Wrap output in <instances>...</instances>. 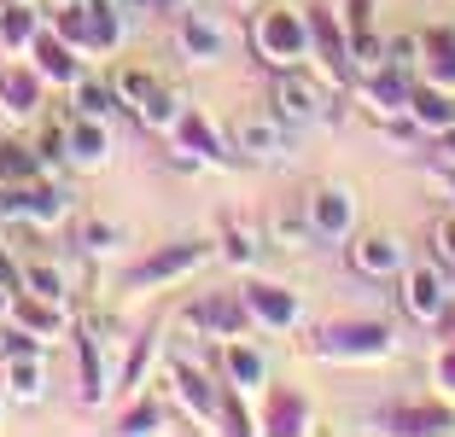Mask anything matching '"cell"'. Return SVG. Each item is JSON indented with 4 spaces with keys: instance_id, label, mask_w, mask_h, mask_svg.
I'll return each instance as SVG.
<instances>
[{
    "instance_id": "cell-1",
    "label": "cell",
    "mask_w": 455,
    "mask_h": 437,
    "mask_svg": "<svg viewBox=\"0 0 455 437\" xmlns=\"http://www.w3.org/2000/svg\"><path fill=\"white\" fill-rule=\"evenodd\" d=\"M391 350H397V327L374 321V315H339V321H322V327L309 332V356L339 362V368H374Z\"/></svg>"
},
{
    "instance_id": "cell-2",
    "label": "cell",
    "mask_w": 455,
    "mask_h": 437,
    "mask_svg": "<svg viewBox=\"0 0 455 437\" xmlns=\"http://www.w3.org/2000/svg\"><path fill=\"white\" fill-rule=\"evenodd\" d=\"M216 263V239H175V245H158L152 257L129 263L117 274V298H147L158 286H175V280H188L193 268Z\"/></svg>"
},
{
    "instance_id": "cell-3",
    "label": "cell",
    "mask_w": 455,
    "mask_h": 437,
    "mask_svg": "<svg viewBox=\"0 0 455 437\" xmlns=\"http://www.w3.org/2000/svg\"><path fill=\"white\" fill-rule=\"evenodd\" d=\"M251 53L263 70L309 65V18L292 12V6H263L251 18Z\"/></svg>"
},
{
    "instance_id": "cell-4",
    "label": "cell",
    "mask_w": 455,
    "mask_h": 437,
    "mask_svg": "<svg viewBox=\"0 0 455 437\" xmlns=\"http://www.w3.org/2000/svg\"><path fill=\"white\" fill-rule=\"evenodd\" d=\"M309 18V65L327 88H350L356 82V65H350V36H345V18H339L333 0H309L304 6Z\"/></svg>"
},
{
    "instance_id": "cell-5",
    "label": "cell",
    "mask_w": 455,
    "mask_h": 437,
    "mask_svg": "<svg viewBox=\"0 0 455 437\" xmlns=\"http://www.w3.org/2000/svg\"><path fill=\"white\" fill-rule=\"evenodd\" d=\"M164 140H170V152H175V163H181V170H228V163H234V140H228L222 134V123L216 117H204V111H181V117H175V129L164 134Z\"/></svg>"
},
{
    "instance_id": "cell-6",
    "label": "cell",
    "mask_w": 455,
    "mask_h": 437,
    "mask_svg": "<svg viewBox=\"0 0 455 437\" xmlns=\"http://www.w3.org/2000/svg\"><path fill=\"white\" fill-rule=\"evenodd\" d=\"M327 106H333V88H327L315 70L292 65V70H275V88H268V111L281 123H292V129H304V123H322Z\"/></svg>"
},
{
    "instance_id": "cell-7",
    "label": "cell",
    "mask_w": 455,
    "mask_h": 437,
    "mask_svg": "<svg viewBox=\"0 0 455 437\" xmlns=\"http://www.w3.org/2000/svg\"><path fill=\"white\" fill-rule=\"evenodd\" d=\"M164 379H170V397L193 414V425L216 432V414H222V385L211 379V368L175 350V356H164Z\"/></svg>"
},
{
    "instance_id": "cell-8",
    "label": "cell",
    "mask_w": 455,
    "mask_h": 437,
    "mask_svg": "<svg viewBox=\"0 0 455 437\" xmlns=\"http://www.w3.org/2000/svg\"><path fill=\"white\" fill-rule=\"evenodd\" d=\"M240 304L251 309V327H263V332H298V321H304V298L292 286H281V280H263V274L240 280Z\"/></svg>"
},
{
    "instance_id": "cell-9",
    "label": "cell",
    "mask_w": 455,
    "mask_h": 437,
    "mask_svg": "<svg viewBox=\"0 0 455 437\" xmlns=\"http://www.w3.org/2000/svg\"><path fill=\"white\" fill-rule=\"evenodd\" d=\"M70 211V199L59 193L47 175L36 181H18V187H0V222H29V227H59Z\"/></svg>"
},
{
    "instance_id": "cell-10",
    "label": "cell",
    "mask_w": 455,
    "mask_h": 437,
    "mask_svg": "<svg viewBox=\"0 0 455 437\" xmlns=\"http://www.w3.org/2000/svg\"><path fill=\"white\" fill-rule=\"evenodd\" d=\"M216 373H222V391H234V397H245V402H263V391H268V356L257 345H245V332L216 345Z\"/></svg>"
},
{
    "instance_id": "cell-11",
    "label": "cell",
    "mask_w": 455,
    "mask_h": 437,
    "mask_svg": "<svg viewBox=\"0 0 455 437\" xmlns=\"http://www.w3.org/2000/svg\"><path fill=\"white\" fill-rule=\"evenodd\" d=\"M350 88H356V106L368 111V117L386 123V117H403V111H409V93H415V70L374 65V70H362Z\"/></svg>"
},
{
    "instance_id": "cell-12",
    "label": "cell",
    "mask_w": 455,
    "mask_h": 437,
    "mask_svg": "<svg viewBox=\"0 0 455 437\" xmlns=\"http://www.w3.org/2000/svg\"><path fill=\"white\" fill-rule=\"evenodd\" d=\"M397 286H403V309H409V321H420V327L443 321V309H450V280H443L438 263H403Z\"/></svg>"
},
{
    "instance_id": "cell-13",
    "label": "cell",
    "mask_w": 455,
    "mask_h": 437,
    "mask_svg": "<svg viewBox=\"0 0 455 437\" xmlns=\"http://www.w3.org/2000/svg\"><path fill=\"white\" fill-rule=\"evenodd\" d=\"M24 65L36 70L41 82H53V88H76V82L88 76V70H82V53H76V47H70L65 36H59L53 24H41V36L29 41V53H24Z\"/></svg>"
},
{
    "instance_id": "cell-14",
    "label": "cell",
    "mask_w": 455,
    "mask_h": 437,
    "mask_svg": "<svg viewBox=\"0 0 455 437\" xmlns=\"http://www.w3.org/2000/svg\"><path fill=\"white\" fill-rule=\"evenodd\" d=\"M304 222L315 239H350L356 234V193L339 187V181H322L304 204Z\"/></svg>"
},
{
    "instance_id": "cell-15",
    "label": "cell",
    "mask_w": 455,
    "mask_h": 437,
    "mask_svg": "<svg viewBox=\"0 0 455 437\" xmlns=\"http://www.w3.org/2000/svg\"><path fill=\"white\" fill-rule=\"evenodd\" d=\"M111 152H117V140H111L106 117H76V111H70L65 117V170L94 175V170L111 163Z\"/></svg>"
},
{
    "instance_id": "cell-16",
    "label": "cell",
    "mask_w": 455,
    "mask_h": 437,
    "mask_svg": "<svg viewBox=\"0 0 455 437\" xmlns=\"http://www.w3.org/2000/svg\"><path fill=\"white\" fill-rule=\"evenodd\" d=\"M234 158H251V163H281L286 152H292V123H281L275 111L268 117H245L234 123Z\"/></svg>"
},
{
    "instance_id": "cell-17",
    "label": "cell",
    "mask_w": 455,
    "mask_h": 437,
    "mask_svg": "<svg viewBox=\"0 0 455 437\" xmlns=\"http://www.w3.org/2000/svg\"><path fill=\"white\" fill-rule=\"evenodd\" d=\"M403 239L386 234V227H368V234L350 239V268H356L362 280H397L403 274Z\"/></svg>"
},
{
    "instance_id": "cell-18",
    "label": "cell",
    "mask_w": 455,
    "mask_h": 437,
    "mask_svg": "<svg viewBox=\"0 0 455 437\" xmlns=\"http://www.w3.org/2000/svg\"><path fill=\"white\" fill-rule=\"evenodd\" d=\"M158 350H164V321H152L147 332H134V345H129V356H123V368L111 373V397H117V402L140 397V391H147V379H152Z\"/></svg>"
},
{
    "instance_id": "cell-19",
    "label": "cell",
    "mask_w": 455,
    "mask_h": 437,
    "mask_svg": "<svg viewBox=\"0 0 455 437\" xmlns=\"http://www.w3.org/2000/svg\"><path fill=\"white\" fill-rule=\"evenodd\" d=\"M309 425H315V414H309L304 391H292V385L263 391V414H257V432L263 437H304Z\"/></svg>"
},
{
    "instance_id": "cell-20",
    "label": "cell",
    "mask_w": 455,
    "mask_h": 437,
    "mask_svg": "<svg viewBox=\"0 0 455 437\" xmlns=\"http://www.w3.org/2000/svg\"><path fill=\"white\" fill-rule=\"evenodd\" d=\"M374 432H403V437H420V432H455V402H397V409L374 414Z\"/></svg>"
},
{
    "instance_id": "cell-21",
    "label": "cell",
    "mask_w": 455,
    "mask_h": 437,
    "mask_svg": "<svg viewBox=\"0 0 455 437\" xmlns=\"http://www.w3.org/2000/svg\"><path fill=\"white\" fill-rule=\"evenodd\" d=\"M188 327L222 345V338H240L251 327V309L240 298H199V304H188Z\"/></svg>"
},
{
    "instance_id": "cell-22",
    "label": "cell",
    "mask_w": 455,
    "mask_h": 437,
    "mask_svg": "<svg viewBox=\"0 0 455 437\" xmlns=\"http://www.w3.org/2000/svg\"><path fill=\"white\" fill-rule=\"evenodd\" d=\"M420 82L455 93V24H427L420 29V65H415Z\"/></svg>"
},
{
    "instance_id": "cell-23",
    "label": "cell",
    "mask_w": 455,
    "mask_h": 437,
    "mask_svg": "<svg viewBox=\"0 0 455 437\" xmlns=\"http://www.w3.org/2000/svg\"><path fill=\"white\" fill-rule=\"evenodd\" d=\"M175 53L188 59V65H216V59L228 53V36H222V24H216V18H199V12H188L181 24H175Z\"/></svg>"
},
{
    "instance_id": "cell-24",
    "label": "cell",
    "mask_w": 455,
    "mask_h": 437,
    "mask_svg": "<svg viewBox=\"0 0 455 437\" xmlns=\"http://www.w3.org/2000/svg\"><path fill=\"white\" fill-rule=\"evenodd\" d=\"M12 321H18V327H29L41 345H59V338H70V304H47V298H29V291H18V298H12Z\"/></svg>"
},
{
    "instance_id": "cell-25",
    "label": "cell",
    "mask_w": 455,
    "mask_h": 437,
    "mask_svg": "<svg viewBox=\"0 0 455 437\" xmlns=\"http://www.w3.org/2000/svg\"><path fill=\"white\" fill-rule=\"evenodd\" d=\"M70 338H76V379H82V402H88V409H100V402L111 397L106 350H100V338H94L88 327H70Z\"/></svg>"
},
{
    "instance_id": "cell-26",
    "label": "cell",
    "mask_w": 455,
    "mask_h": 437,
    "mask_svg": "<svg viewBox=\"0 0 455 437\" xmlns=\"http://www.w3.org/2000/svg\"><path fill=\"white\" fill-rule=\"evenodd\" d=\"M41 6L36 0H0V53L6 59H24L29 53V41L41 36Z\"/></svg>"
},
{
    "instance_id": "cell-27",
    "label": "cell",
    "mask_w": 455,
    "mask_h": 437,
    "mask_svg": "<svg viewBox=\"0 0 455 437\" xmlns=\"http://www.w3.org/2000/svg\"><path fill=\"white\" fill-rule=\"evenodd\" d=\"M41 93H47V82L29 65L6 70V76H0V111H6V123H29L41 111Z\"/></svg>"
},
{
    "instance_id": "cell-28",
    "label": "cell",
    "mask_w": 455,
    "mask_h": 437,
    "mask_svg": "<svg viewBox=\"0 0 455 437\" xmlns=\"http://www.w3.org/2000/svg\"><path fill=\"white\" fill-rule=\"evenodd\" d=\"M409 117L420 123V134H450L455 129V93L432 88V82L415 76V93H409Z\"/></svg>"
},
{
    "instance_id": "cell-29",
    "label": "cell",
    "mask_w": 455,
    "mask_h": 437,
    "mask_svg": "<svg viewBox=\"0 0 455 437\" xmlns=\"http://www.w3.org/2000/svg\"><path fill=\"white\" fill-rule=\"evenodd\" d=\"M41 175V152L29 140H18L6 111H0V187H18V181H36Z\"/></svg>"
},
{
    "instance_id": "cell-30",
    "label": "cell",
    "mask_w": 455,
    "mask_h": 437,
    "mask_svg": "<svg viewBox=\"0 0 455 437\" xmlns=\"http://www.w3.org/2000/svg\"><path fill=\"white\" fill-rule=\"evenodd\" d=\"M18 291L47 298V304H70V274L47 257H29V263H18Z\"/></svg>"
},
{
    "instance_id": "cell-31",
    "label": "cell",
    "mask_w": 455,
    "mask_h": 437,
    "mask_svg": "<svg viewBox=\"0 0 455 437\" xmlns=\"http://www.w3.org/2000/svg\"><path fill=\"white\" fill-rule=\"evenodd\" d=\"M0 373H6V402H41L47 397V362L41 356H12V362H0Z\"/></svg>"
},
{
    "instance_id": "cell-32",
    "label": "cell",
    "mask_w": 455,
    "mask_h": 437,
    "mask_svg": "<svg viewBox=\"0 0 455 437\" xmlns=\"http://www.w3.org/2000/svg\"><path fill=\"white\" fill-rule=\"evenodd\" d=\"M76 245H82V257H123V245H129V227L111 222V216H82Z\"/></svg>"
},
{
    "instance_id": "cell-33",
    "label": "cell",
    "mask_w": 455,
    "mask_h": 437,
    "mask_svg": "<svg viewBox=\"0 0 455 437\" xmlns=\"http://www.w3.org/2000/svg\"><path fill=\"white\" fill-rule=\"evenodd\" d=\"M106 82H111V93H117V106L134 117V111H140V106L152 99V88H158L164 76H158V70H147V65H117Z\"/></svg>"
},
{
    "instance_id": "cell-34",
    "label": "cell",
    "mask_w": 455,
    "mask_h": 437,
    "mask_svg": "<svg viewBox=\"0 0 455 437\" xmlns=\"http://www.w3.org/2000/svg\"><path fill=\"white\" fill-rule=\"evenodd\" d=\"M181 111H188V106H181V93H175L170 82H158V88H152V99H147L140 111H134V117H140V129H152V134H170Z\"/></svg>"
},
{
    "instance_id": "cell-35",
    "label": "cell",
    "mask_w": 455,
    "mask_h": 437,
    "mask_svg": "<svg viewBox=\"0 0 455 437\" xmlns=\"http://www.w3.org/2000/svg\"><path fill=\"white\" fill-rule=\"evenodd\" d=\"M70 111H76V117H106L111 123V111H123V106H117V93H111V82L82 76L76 88H70Z\"/></svg>"
},
{
    "instance_id": "cell-36",
    "label": "cell",
    "mask_w": 455,
    "mask_h": 437,
    "mask_svg": "<svg viewBox=\"0 0 455 437\" xmlns=\"http://www.w3.org/2000/svg\"><path fill=\"white\" fill-rule=\"evenodd\" d=\"M170 425V414H164L158 397H129V409L117 414V432L123 437H140V432H164Z\"/></svg>"
},
{
    "instance_id": "cell-37",
    "label": "cell",
    "mask_w": 455,
    "mask_h": 437,
    "mask_svg": "<svg viewBox=\"0 0 455 437\" xmlns=\"http://www.w3.org/2000/svg\"><path fill=\"white\" fill-rule=\"evenodd\" d=\"M216 257L251 268V263H257V234H245L240 222H222V234H216Z\"/></svg>"
},
{
    "instance_id": "cell-38",
    "label": "cell",
    "mask_w": 455,
    "mask_h": 437,
    "mask_svg": "<svg viewBox=\"0 0 455 437\" xmlns=\"http://www.w3.org/2000/svg\"><path fill=\"white\" fill-rule=\"evenodd\" d=\"M432 257H438L443 280L455 286V216H443V222H432Z\"/></svg>"
},
{
    "instance_id": "cell-39",
    "label": "cell",
    "mask_w": 455,
    "mask_h": 437,
    "mask_svg": "<svg viewBox=\"0 0 455 437\" xmlns=\"http://www.w3.org/2000/svg\"><path fill=\"white\" fill-rule=\"evenodd\" d=\"M432 385L443 402H455V338H443V350L432 356Z\"/></svg>"
},
{
    "instance_id": "cell-40",
    "label": "cell",
    "mask_w": 455,
    "mask_h": 437,
    "mask_svg": "<svg viewBox=\"0 0 455 437\" xmlns=\"http://www.w3.org/2000/svg\"><path fill=\"white\" fill-rule=\"evenodd\" d=\"M386 65H397V70H415L420 65V29H415V36H391L386 41Z\"/></svg>"
},
{
    "instance_id": "cell-41",
    "label": "cell",
    "mask_w": 455,
    "mask_h": 437,
    "mask_svg": "<svg viewBox=\"0 0 455 437\" xmlns=\"http://www.w3.org/2000/svg\"><path fill=\"white\" fill-rule=\"evenodd\" d=\"M268 234H275V245H286V251H298L304 239H315V234H309V222H304V216H281V222L268 227Z\"/></svg>"
},
{
    "instance_id": "cell-42",
    "label": "cell",
    "mask_w": 455,
    "mask_h": 437,
    "mask_svg": "<svg viewBox=\"0 0 455 437\" xmlns=\"http://www.w3.org/2000/svg\"><path fill=\"white\" fill-rule=\"evenodd\" d=\"M0 286L18 291V257H12V245H6V239H0Z\"/></svg>"
},
{
    "instance_id": "cell-43",
    "label": "cell",
    "mask_w": 455,
    "mask_h": 437,
    "mask_svg": "<svg viewBox=\"0 0 455 437\" xmlns=\"http://www.w3.org/2000/svg\"><path fill=\"white\" fill-rule=\"evenodd\" d=\"M188 0H152V12H181Z\"/></svg>"
},
{
    "instance_id": "cell-44",
    "label": "cell",
    "mask_w": 455,
    "mask_h": 437,
    "mask_svg": "<svg viewBox=\"0 0 455 437\" xmlns=\"http://www.w3.org/2000/svg\"><path fill=\"white\" fill-rule=\"evenodd\" d=\"M12 298H18V291H6V286H0V321L12 315Z\"/></svg>"
},
{
    "instance_id": "cell-45",
    "label": "cell",
    "mask_w": 455,
    "mask_h": 437,
    "mask_svg": "<svg viewBox=\"0 0 455 437\" xmlns=\"http://www.w3.org/2000/svg\"><path fill=\"white\" fill-rule=\"evenodd\" d=\"M0 402H6V373H0Z\"/></svg>"
},
{
    "instance_id": "cell-46",
    "label": "cell",
    "mask_w": 455,
    "mask_h": 437,
    "mask_svg": "<svg viewBox=\"0 0 455 437\" xmlns=\"http://www.w3.org/2000/svg\"><path fill=\"white\" fill-rule=\"evenodd\" d=\"M240 6H257V0H240Z\"/></svg>"
}]
</instances>
